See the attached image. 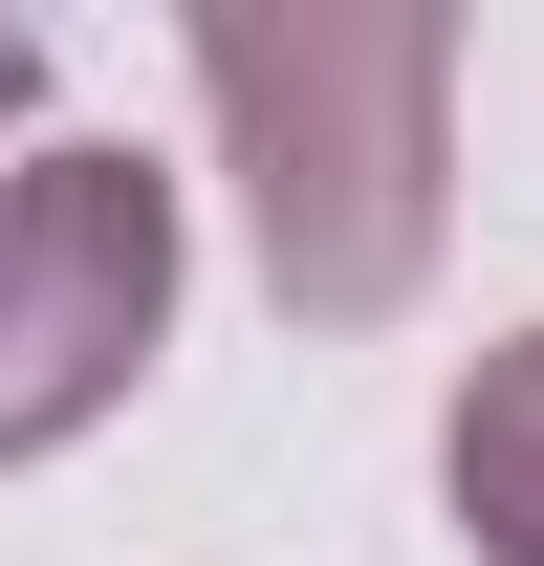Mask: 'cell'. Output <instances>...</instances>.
Returning <instances> with one entry per match:
<instances>
[{"label": "cell", "instance_id": "2", "mask_svg": "<svg viewBox=\"0 0 544 566\" xmlns=\"http://www.w3.org/2000/svg\"><path fill=\"white\" fill-rule=\"evenodd\" d=\"M175 349V175L153 153H22L0 175V458H66Z\"/></svg>", "mask_w": 544, "mask_h": 566}, {"label": "cell", "instance_id": "3", "mask_svg": "<svg viewBox=\"0 0 544 566\" xmlns=\"http://www.w3.org/2000/svg\"><path fill=\"white\" fill-rule=\"evenodd\" d=\"M436 501H458L479 566H544V327L458 370V415H436Z\"/></svg>", "mask_w": 544, "mask_h": 566}, {"label": "cell", "instance_id": "1", "mask_svg": "<svg viewBox=\"0 0 544 566\" xmlns=\"http://www.w3.org/2000/svg\"><path fill=\"white\" fill-rule=\"evenodd\" d=\"M197 109L305 327H393L436 283V218H458V22L436 0H197Z\"/></svg>", "mask_w": 544, "mask_h": 566}]
</instances>
